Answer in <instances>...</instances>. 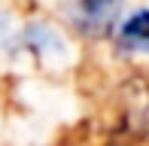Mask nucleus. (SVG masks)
<instances>
[{"label":"nucleus","mask_w":149,"mask_h":146,"mask_svg":"<svg viewBox=\"0 0 149 146\" xmlns=\"http://www.w3.org/2000/svg\"><path fill=\"white\" fill-rule=\"evenodd\" d=\"M119 43L134 52H149V9H137L122 22Z\"/></svg>","instance_id":"1"},{"label":"nucleus","mask_w":149,"mask_h":146,"mask_svg":"<svg viewBox=\"0 0 149 146\" xmlns=\"http://www.w3.org/2000/svg\"><path fill=\"white\" fill-rule=\"evenodd\" d=\"M119 0H82V9L88 12V15H100L104 9H110V6H116Z\"/></svg>","instance_id":"2"}]
</instances>
